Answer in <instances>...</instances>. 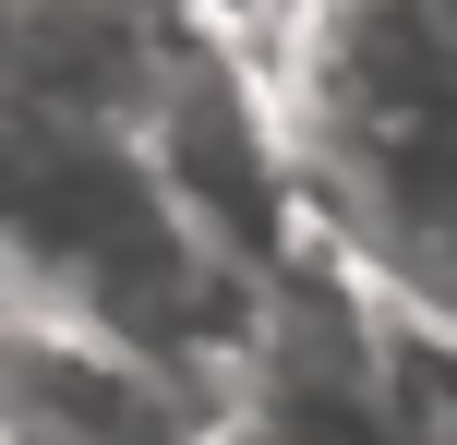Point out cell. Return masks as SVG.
I'll list each match as a JSON object with an SVG mask.
<instances>
[{"mask_svg": "<svg viewBox=\"0 0 457 445\" xmlns=\"http://www.w3.org/2000/svg\"><path fill=\"white\" fill-rule=\"evenodd\" d=\"M386 409L397 445H457V326L386 313Z\"/></svg>", "mask_w": 457, "mask_h": 445, "instance_id": "cell-2", "label": "cell"}, {"mask_svg": "<svg viewBox=\"0 0 457 445\" xmlns=\"http://www.w3.org/2000/svg\"><path fill=\"white\" fill-rule=\"evenodd\" d=\"M0 445H228V409L85 326L0 313Z\"/></svg>", "mask_w": 457, "mask_h": 445, "instance_id": "cell-1", "label": "cell"}]
</instances>
